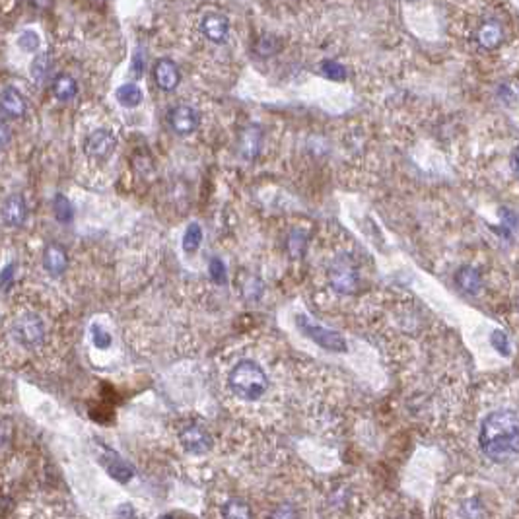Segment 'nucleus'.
I'll list each match as a JSON object with an SVG mask.
<instances>
[{
	"label": "nucleus",
	"mask_w": 519,
	"mask_h": 519,
	"mask_svg": "<svg viewBox=\"0 0 519 519\" xmlns=\"http://www.w3.org/2000/svg\"><path fill=\"white\" fill-rule=\"evenodd\" d=\"M480 451L490 461L504 463L519 455V416L510 408L490 413L480 424Z\"/></svg>",
	"instance_id": "1"
},
{
	"label": "nucleus",
	"mask_w": 519,
	"mask_h": 519,
	"mask_svg": "<svg viewBox=\"0 0 519 519\" xmlns=\"http://www.w3.org/2000/svg\"><path fill=\"white\" fill-rule=\"evenodd\" d=\"M227 385L235 397L253 403L259 401L268 389V377L265 370L253 360H242L227 375Z\"/></svg>",
	"instance_id": "2"
},
{
	"label": "nucleus",
	"mask_w": 519,
	"mask_h": 519,
	"mask_svg": "<svg viewBox=\"0 0 519 519\" xmlns=\"http://www.w3.org/2000/svg\"><path fill=\"white\" fill-rule=\"evenodd\" d=\"M298 327H300V331L306 337H309L311 341L319 344L321 349L329 350V352H346L349 350V344L344 341V337L339 334L337 331H331V329H327L323 325L319 323H313L309 317L306 315H300L298 317Z\"/></svg>",
	"instance_id": "3"
},
{
	"label": "nucleus",
	"mask_w": 519,
	"mask_h": 519,
	"mask_svg": "<svg viewBox=\"0 0 519 519\" xmlns=\"http://www.w3.org/2000/svg\"><path fill=\"white\" fill-rule=\"evenodd\" d=\"M358 276L356 265L349 259V257H337L333 265L329 268V284L334 292L339 294H354L358 290Z\"/></svg>",
	"instance_id": "4"
},
{
	"label": "nucleus",
	"mask_w": 519,
	"mask_h": 519,
	"mask_svg": "<svg viewBox=\"0 0 519 519\" xmlns=\"http://www.w3.org/2000/svg\"><path fill=\"white\" fill-rule=\"evenodd\" d=\"M179 442L187 454L203 455L212 447V438L203 424H185L179 432Z\"/></svg>",
	"instance_id": "5"
},
{
	"label": "nucleus",
	"mask_w": 519,
	"mask_h": 519,
	"mask_svg": "<svg viewBox=\"0 0 519 519\" xmlns=\"http://www.w3.org/2000/svg\"><path fill=\"white\" fill-rule=\"evenodd\" d=\"M117 148V137L111 130L96 129L84 142V152L92 160H107Z\"/></svg>",
	"instance_id": "6"
},
{
	"label": "nucleus",
	"mask_w": 519,
	"mask_h": 519,
	"mask_svg": "<svg viewBox=\"0 0 519 519\" xmlns=\"http://www.w3.org/2000/svg\"><path fill=\"white\" fill-rule=\"evenodd\" d=\"M14 337L16 341L25 346V349H33L37 346L43 337H45V325L37 315H24L20 317L14 325Z\"/></svg>",
	"instance_id": "7"
},
{
	"label": "nucleus",
	"mask_w": 519,
	"mask_h": 519,
	"mask_svg": "<svg viewBox=\"0 0 519 519\" xmlns=\"http://www.w3.org/2000/svg\"><path fill=\"white\" fill-rule=\"evenodd\" d=\"M199 123H201V115L193 106L179 104L170 111V127L181 137L195 132L199 129Z\"/></svg>",
	"instance_id": "8"
},
{
	"label": "nucleus",
	"mask_w": 519,
	"mask_h": 519,
	"mask_svg": "<svg viewBox=\"0 0 519 519\" xmlns=\"http://www.w3.org/2000/svg\"><path fill=\"white\" fill-rule=\"evenodd\" d=\"M2 222L10 227H20L25 222V216H27V206H25L24 196L20 193H12L10 196H6V201L2 203Z\"/></svg>",
	"instance_id": "9"
},
{
	"label": "nucleus",
	"mask_w": 519,
	"mask_h": 519,
	"mask_svg": "<svg viewBox=\"0 0 519 519\" xmlns=\"http://www.w3.org/2000/svg\"><path fill=\"white\" fill-rule=\"evenodd\" d=\"M154 80L158 88L163 89V92L175 89L181 82V73H179L177 65L170 58H160L154 65Z\"/></svg>",
	"instance_id": "10"
},
{
	"label": "nucleus",
	"mask_w": 519,
	"mask_h": 519,
	"mask_svg": "<svg viewBox=\"0 0 519 519\" xmlns=\"http://www.w3.org/2000/svg\"><path fill=\"white\" fill-rule=\"evenodd\" d=\"M204 37L212 43H224L230 35V20L222 14H206L201 24Z\"/></svg>",
	"instance_id": "11"
},
{
	"label": "nucleus",
	"mask_w": 519,
	"mask_h": 519,
	"mask_svg": "<svg viewBox=\"0 0 519 519\" xmlns=\"http://www.w3.org/2000/svg\"><path fill=\"white\" fill-rule=\"evenodd\" d=\"M0 109L2 113L10 117V119H20L25 113V99L24 96L18 92L16 88H4V92L0 94Z\"/></svg>",
	"instance_id": "12"
},
{
	"label": "nucleus",
	"mask_w": 519,
	"mask_h": 519,
	"mask_svg": "<svg viewBox=\"0 0 519 519\" xmlns=\"http://www.w3.org/2000/svg\"><path fill=\"white\" fill-rule=\"evenodd\" d=\"M43 267L53 276H61L68 267V255H66L65 247L57 244H51L45 247L43 253Z\"/></svg>",
	"instance_id": "13"
},
{
	"label": "nucleus",
	"mask_w": 519,
	"mask_h": 519,
	"mask_svg": "<svg viewBox=\"0 0 519 519\" xmlns=\"http://www.w3.org/2000/svg\"><path fill=\"white\" fill-rule=\"evenodd\" d=\"M261 142H263V130L257 125L245 127L242 137H239V152L245 160H255L261 152Z\"/></svg>",
	"instance_id": "14"
},
{
	"label": "nucleus",
	"mask_w": 519,
	"mask_h": 519,
	"mask_svg": "<svg viewBox=\"0 0 519 519\" xmlns=\"http://www.w3.org/2000/svg\"><path fill=\"white\" fill-rule=\"evenodd\" d=\"M455 282L459 290L469 296H477L482 290V276L475 267H461L455 275Z\"/></svg>",
	"instance_id": "15"
},
{
	"label": "nucleus",
	"mask_w": 519,
	"mask_h": 519,
	"mask_svg": "<svg viewBox=\"0 0 519 519\" xmlns=\"http://www.w3.org/2000/svg\"><path fill=\"white\" fill-rule=\"evenodd\" d=\"M479 43L484 49H496L498 45H502L504 41V30L502 25L496 22H488L479 30Z\"/></svg>",
	"instance_id": "16"
},
{
	"label": "nucleus",
	"mask_w": 519,
	"mask_h": 519,
	"mask_svg": "<svg viewBox=\"0 0 519 519\" xmlns=\"http://www.w3.org/2000/svg\"><path fill=\"white\" fill-rule=\"evenodd\" d=\"M76 92H78L76 80L68 74H58L53 82V94L58 101H70L76 96Z\"/></svg>",
	"instance_id": "17"
},
{
	"label": "nucleus",
	"mask_w": 519,
	"mask_h": 519,
	"mask_svg": "<svg viewBox=\"0 0 519 519\" xmlns=\"http://www.w3.org/2000/svg\"><path fill=\"white\" fill-rule=\"evenodd\" d=\"M117 101L121 104L123 107H138L140 104H142V99H144V96H142V89L138 88L137 84H123L121 88H117Z\"/></svg>",
	"instance_id": "18"
},
{
	"label": "nucleus",
	"mask_w": 519,
	"mask_h": 519,
	"mask_svg": "<svg viewBox=\"0 0 519 519\" xmlns=\"http://www.w3.org/2000/svg\"><path fill=\"white\" fill-rule=\"evenodd\" d=\"M253 49L263 58L275 57L276 53H280V49H282V39L267 33V35H261L259 39L255 41V47Z\"/></svg>",
	"instance_id": "19"
},
{
	"label": "nucleus",
	"mask_w": 519,
	"mask_h": 519,
	"mask_svg": "<svg viewBox=\"0 0 519 519\" xmlns=\"http://www.w3.org/2000/svg\"><path fill=\"white\" fill-rule=\"evenodd\" d=\"M51 70H53V57H51V53H41V55H37V57L33 58L32 66H30L32 78L37 84L45 80L51 74Z\"/></svg>",
	"instance_id": "20"
},
{
	"label": "nucleus",
	"mask_w": 519,
	"mask_h": 519,
	"mask_svg": "<svg viewBox=\"0 0 519 519\" xmlns=\"http://www.w3.org/2000/svg\"><path fill=\"white\" fill-rule=\"evenodd\" d=\"M286 249H288V255L292 257V259H300L306 255V249H308V235L306 232H301V230H294L290 232L288 235V239H286Z\"/></svg>",
	"instance_id": "21"
},
{
	"label": "nucleus",
	"mask_w": 519,
	"mask_h": 519,
	"mask_svg": "<svg viewBox=\"0 0 519 519\" xmlns=\"http://www.w3.org/2000/svg\"><path fill=\"white\" fill-rule=\"evenodd\" d=\"M222 518L224 519H251V508L244 500H230L222 508Z\"/></svg>",
	"instance_id": "22"
},
{
	"label": "nucleus",
	"mask_w": 519,
	"mask_h": 519,
	"mask_svg": "<svg viewBox=\"0 0 519 519\" xmlns=\"http://www.w3.org/2000/svg\"><path fill=\"white\" fill-rule=\"evenodd\" d=\"M201 242H203V230H201V226L196 222L189 224L185 234H183V251L193 255L201 247Z\"/></svg>",
	"instance_id": "23"
},
{
	"label": "nucleus",
	"mask_w": 519,
	"mask_h": 519,
	"mask_svg": "<svg viewBox=\"0 0 519 519\" xmlns=\"http://www.w3.org/2000/svg\"><path fill=\"white\" fill-rule=\"evenodd\" d=\"M53 211H55V216H57L58 222H63V224H70V222H73L74 218L73 203H70L65 195L58 193V195L55 196V201H53Z\"/></svg>",
	"instance_id": "24"
},
{
	"label": "nucleus",
	"mask_w": 519,
	"mask_h": 519,
	"mask_svg": "<svg viewBox=\"0 0 519 519\" xmlns=\"http://www.w3.org/2000/svg\"><path fill=\"white\" fill-rule=\"evenodd\" d=\"M107 470H109V475L117 479L119 482H127V480L132 477V469H130L127 463L119 459V457H111L109 463H107Z\"/></svg>",
	"instance_id": "25"
},
{
	"label": "nucleus",
	"mask_w": 519,
	"mask_h": 519,
	"mask_svg": "<svg viewBox=\"0 0 519 519\" xmlns=\"http://www.w3.org/2000/svg\"><path fill=\"white\" fill-rule=\"evenodd\" d=\"M89 333H92V342H94V346L99 350H107L111 346V342H113L111 333L99 323L92 325V327H89Z\"/></svg>",
	"instance_id": "26"
},
{
	"label": "nucleus",
	"mask_w": 519,
	"mask_h": 519,
	"mask_svg": "<svg viewBox=\"0 0 519 519\" xmlns=\"http://www.w3.org/2000/svg\"><path fill=\"white\" fill-rule=\"evenodd\" d=\"M461 515L465 519H484L487 518V508L480 500L470 498V500H465L461 504Z\"/></svg>",
	"instance_id": "27"
},
{
	"label": "nucleus",
	"mask_w": 519,
	"mask_h": 519,
	"mask_svg": "<svg viewBox=\"0 0 519 519\" xmlns=\"http://www.w3.org/2000/svg\"><path fill=\"white\" fill-rule=\"evenodd\" d=\"M321 73H323L325 78L334 82H342L346 78V68L337 61H325L323 66H321Z\"/></svg>",
	"instance_id": "28"
},
{
	"label": "nucleus",
	"mask_w": 519,
	"mask_h": 519,
	"mask_svg": "<svg viewBox=\"0 0 519 519\" xmlns=\"http://www.w3.org/2000/svg\"><path fill=\"white\" fill-rule=\"evenodd\" d=\"M41 45V39L39 35L32 30H25V32L20 33V37H18V47L25 53H33V51L39 49Z\"/></svg>",
	"instance_id": "29"
},
{
	"label": "nucleus",
	"mask_w": 519,
	"mask_h": 519,
	"mask_svg": "<svg viewBox=\"0 0 519 519\" xmlns=\"http://www.w3.org/2000/svg\"><path fill=\"white\" fill-rule=\"evenodd\" d=\"M490 342H492V346H494L502 356H510L511 354V341L510 337L502 331H494V333L490 334Z\"/></svg>",
	"instance_id": "30"
},
{
	"label": "nucleus",
	"mask_w": 519,
	"mask_h": 519,
	"mask_svg": "<svg viewBox=\"0 0 519 519\" xmlns=\"http://www.w3.org/2000/svg\"><path fill=\"white\" fill-rule=\"evenodd\" d=\"M208 270H211V278L216 282V284H224L226 282V265L218 259V257H214L211 261V265H208Z\"/></svg>",
	"instance_id": "31"
},
{
	"label": "nucleus",
	"mask_w": 519,
	"mask_h": 519,
	"mask_svg": "<svg viewBox=\"0 0 519 519\" xmlns=\"http://www.w3.org/2000/svg\"><path fill=\"white\" fill-rule=\"evenodd\" d=\"M14 275H16V265H14V263H10V265H6V267L0 270V288H2V290H6V288L12 284Z\"/></svg>",
	"instance_id": "32"
},
{
	"label": "nucleus",
	"mask_w": 519,
	"mask_h": 519,
	"mask_svg": "<svg viewBox=\"0 0 519 519\" xmlns=\"http://www.w3.org/2000/svg\"><path fill=\"white\" fill-rule=\"evenodd\" d=\"M270 519H296V511H294L292 506H280V508H276L275 513L270 515Z\"/></svg>",
	"instance_id": "33"
},
{
	"label": "nucleus",
	"mask_w": 519,
	"mask_h": 519,
	"mask_svg": "<svg viewBox=\"0 0 519 519\" xmlns=\"http://www.w3.org/2000/svg\"><path fill=\"white\" fill-rule=\"evenodd\" d=\"M261 292H263V286L257 278H249V282L245 286V296L247 298H259Z\"/></svg>",
	"instance_id": "34"
},
{
	"label": "nucleus",
	"mask_w": 519,
	"mask_h": 519,
	"mask_svg": "<svg viewBox=\"0 0 519 519\" xmlns=\"http://www.w3.org/2000/svg\"><path fill=\"white\" fill-rule=\"evenodd\" d=\"M502 222H504V226L510 227V230H518L519 227L518 214H513V212H510V211H502Z\"/></svg>",
	"instance_id": "35"
},
{
	"label": "nucleus",
	"mask_w": 519,
	"mask_h": 519,
	"mask_svg": "<svg viewBox=\"0 0 519 519\" xmlns=\"http://www.w3.org/2000/svg\"><path fill=\"white\" fill-rule=\"evenodd\" d=\"M10 138H12V132H10V127L4 121H0V150L6 148L10 144Z\"/></svg>",
	"instance_id": "36"
},
{
	"label": "nucleus",
	"mask_w": 519,
	"mask_h": 519,
	"mask_svg": "<svg viewBox=\"0 0 519 519\" xmlns=\"http://www.w3.org/2000/svg\"><path fill=\"white\" fill-rule=\"evenodd\" d=\"M510 168H511V171H513V175L519 179V146L513 148V152H511Z\"/></svg>",
	"instance_id": "37"
},
{
	"label": "nucleus",
	"mask_w": 519,
	"mask_h": 519,
	"mask_svg": "<svg viewBox=\"0 0 519 519\" xmlns=\"http://www.w3.org/2000/svg\"><path fill=\"white\" fill-rule=\"evenodd\" d=\"M30 2H32L35 8H39V10H47L53 6V0H30Z\"/></svg>",
	"instance_id": "38"
},
{
	"label": "nucleus",
	"mask_w": 519,
	"mask_h": 519,
	"mask_svg": "<svg viewBox=\"0 0 519 519\" xmlns=\"http://www.w3.org/2000/svg\"><path fill=\"white\" fill-rule=\"evenodd\" d=\"M163 519H173V518H163Z\"/></svg>",
	"instance_id": "39"
},
{
	"label": "nucleus",
	"mask_w": 519,
	"mask_h": 519,
	"mask_svg": "<svg viewBox=\"0 0 519 519\" xmlns=\"http://www.w3.org/2000/svg\"><path fill=\"white\" fill-rule=\"evenodd\" d=\"M518 309H519V300H518Z\"/></svg>",
	"instance_id": "40"
}]
</instances>
